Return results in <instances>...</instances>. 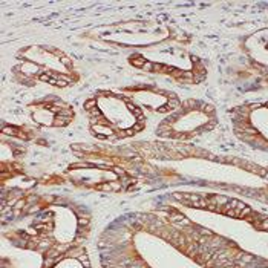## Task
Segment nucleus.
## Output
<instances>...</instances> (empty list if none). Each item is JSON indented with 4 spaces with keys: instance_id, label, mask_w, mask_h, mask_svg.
<instances>
[{
    "instance_id": "f257e3e1",
    "label": "nucleus",
    "mask_w": 268,
    "mask_h": 268,
    "mask_svg": "<svg viewBox=\"0 0 268 268\" xmlns=\"http://www.w3.org/2000/svg\"><path fill=\"white\" fill-rule=\"evenodd\" d=\"M132 63H133L135 66H138V68H144V64H146V61H144L141 57H136V58H132Z\"/></svg>"
},
{
    "instance_id": "f03ea898",
    "label": "nucleus",
    "mask_w": 268,
    "mask_h": 268,
    "mask_svg": "<svg viewBox=\"0 0 268 268\" xmlns=\"http://www.w3.org/2000/svg\"><path fill=\"white\" fill-rule=\"evenodd\" d=\"M257 227H259L260 230H265V231H268V218H267V219H262V222L257 224Z\"/></svg>"
},
{
    "instance_id": "7ed1b4c3",
    "label": "nucleus",
    "mask_w": 268,
    "mask_h": 268,
    "mask_svg": "<svg viewBox=\"0 0 268 268\" xmlns=\"http://www.w3.org/2000/svg\"><path fill=\"white\" fill-rule=\"evenodd\" d=\"M17 132V129H14V127H5L3 129V133H8V135H16Z\"/></svg>"
}]
</instances>
